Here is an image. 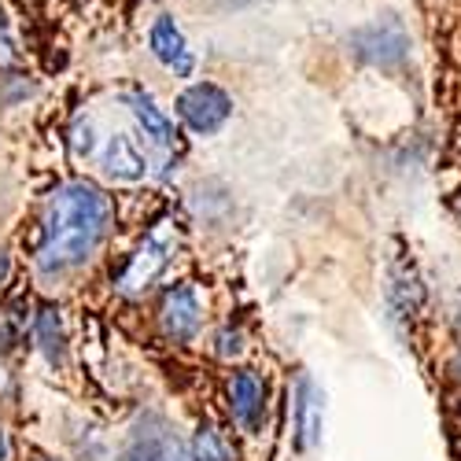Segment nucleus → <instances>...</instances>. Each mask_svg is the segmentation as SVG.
I'll return each mask as SVG.
<instances>
[{"instance_id": "9d476101", "label": "nucleus", "mask_w": 461, "mask_h": 461, "mask_svg": "<svg viewBox=\"0 0 461 461\" xmlns=\"http://www.w3.org/2000/svg\"><path fill=\"white\" fill-rule=\"evenodd\" d=\"M126 104H130V111L137 114V122H140L144 137H151L159 148H167V144L174 140V126H170V119H167V114H163L156 104H151L144 93H130Z\"/></svg>"}, {"instance_id": "0eeeda50", "label": "nucleus", "mask_w": 461, "mask_h": 461, "mask_svg": "<svg viewBox=\"0 0 461 461\" xmlns=\"http://www.w3.org/2000/svg\"><path fill=\"white\" fill-rule=\"evenodd\" d=\"M148 45H151V52H156V59L167 70H174L177 78H188L192 67H196V59H192L185 37H181V30H177V23L170 15L156 19V26H151V33H148Z\"/></svg>"}, {"instance_id": "f257e3e1", "label": "nucleus", "mask_w": 461, "mask_h": 461, "mask_svg": "<svg viewBox=\"0 0 461 461\" xmlns=\"http://www.w3.org/2000/svg\"><path fill=\"white\" fill-rule=\"evenodd\" d=\"M107 200L96 185L70 181L63 185L45 214V244H41V270L63 274L89 262L107 233Z\"/></svg>"}, {"instance_id": "39448f33", "label": "nucleus", "mask_w": 461, "mask_h": 461, "mask_svg": "<svg viewBox=\"0 0 461 461\" xmlns=\"http://www.w3.org/2000/svg\"><path fill=\"white\" fill-rule=\"evenodd\" d=\"M321 420H325V395L314 384L311 373H303L295 384V447L311 450L321 439Z\"/></svg>"}, {"instance_id": "ddd939ff", "label": "nucleus", "mask_w": 461, "mask_h": 461, "mask_svg": "<svg viewBox=\"0 0 461 461\" xmlns=\"http://www.w3.org/2000/svg\"><path fill=\"white\" fill-rule=\"evenodd\" d=\"M119 461H167V454H163V447H159V443L144 439V443H133Z\"/></svg>"}, {"instance_id": "f03ea898", "label": "nucleus", "mask_w": 461, "mask_h": 461, "mask_svg": "<svg viewBox=\"0 0 461 461\" xmlns=\"http://www.w3.org/2000/svg\"><path fill=\"white\" fill-rule=\"evenodd\" d=\"M177 114H181V122L192 133L207 137V133H218L229 122V114H233V100H229L218 86L200 82V86H188L177 96Z\"/></svg>"}, {"instance_id": "dca6fc26", "label": "nucleus", "mask_w": 461, "mask_h": 461, "mask_svg": "<svg viewBox=\"0 0 461 461\" xmlns=\"http://www.w3.org/2000/svg\"><path fill=\"white\" fill-rule=\"evenodd\" d=\"M5 274H8V255L0 251V281H5Z\"/></svg>"}, {"instance_id": "20e7f679", "label": "nucleus", "mask_w": 461, "mask_h": 461, "mask_svg": "<svg viewBox=\"0 0 461 461\" xmlns=\"http://www.w3.org/2000/svg\"><path fill=\"white\" fill-rule=\"evenodd\" d=\"M174 244H177V233L170 229V221H159V229H151V233L144 237V244L137 248V255L130 258V266L122 270L119 285L126 292H133V288H144L148 281H156L159 270H163V266L170 262V255H174Z\"/></svg>"}, {"instance_id": "1a4fd4ad", "label": "nucleus", "mask_w": 461, "mask_h": 461, "mask_svg": "<svg viewBox=\"0 0 461 461\" xmlns=\"http://www.w3.org/2000/svg\"><path fill=\"white\" fill-rule=\"evenodd\" d=\"M104 170L119 181H137V177H144V156L130 137H111V144L104 151Z\"/></svg>"}, {"instance_id": "6e6552de", "label": "nucleus", "mask_w": 461, "mask_h": 461, "mask_svg": "<svg viewBox=\"0 0 461 461\" xmlns=\"http://www.w3.org/2000/svg\"><path fill=\"white\" fill-rule=\"evenodd\" d=\"M163 329L170 339H192L200 329V303H196V292L188 285L181 288H170L167 299H163Z\"/></svg>"}, {"instance_id": "7ed1b4c3", "label": "nucleus", "mask_w": 461, "mask_h": 461, "mask_svg": "<svg viewBox=\"0 0 461 461\" xmlns=\"http://www.w3.org/2000/svg\"><path fill=\"white\" fill-rule=\"evenodd\" d=\"M351 49L362 63L392 70V67L406 63V56H410V33L399 23H373L351 37Z\"/></svg>"}, {"instance_id": "f8f14e48", "label": "nucleus", "mask_w": 461, "mask_h": 461, "mask_svg": "<svg viewBox=\"0 0 461 461\" xmlns=\"http://www.w3.org/2000/svg\"><path fill=\"white\" fill-rule=\"evenodd\" d=\"M37 339H41L49 362H59L63 358V329H59L56 311H41V314H37Z\"/></svg>"}, {"instance_id": "4468645a", "label": "nucleus", "mask_w": 461, "mask_h": 461, "mask_svg": "<svg viewBox=\"0 0 461 461\" xmlns=\"http://www.w3.org/2000/svg\"><path fill=\"white\" fill-rule=\"evenodd\" d=\"M12 63V37L5 30V23H0V67H8Z\"/></svg>"}, {"instance_id": "9b49d317", "label": "nucleus", "mask_w": 461, "mask_h": 461, "mask_svg": "<svg viewBox=\"0 0 461 461\" xmlns=\"http://www.w3.org/2000/svg\"><path fill=\"white\" fill-rule=\"evenodd\" d=\"M192 461H229V447L214 425H200L196 439H192Z\"/></svg>"}, {"instance_id": "2eb2a0df", "label": "nucleus", "mask_w": 461, "mask_h": 461, "mask_svg": "<svg viewBox=\"0 0 461 461\" xmlns=\"http://www.w3.org/2000/svg\"><path fill=\"white\" fill-rule=\"evenodd\" d=\"M0 461H8V436H5V429H0Z\"/></svg>"}, {"instance_id": "423d86ee", "label": "nucleus", "mask_w": 461, "mask_h": 461, "mask_svg": "<svg viewBox=\"0 0 461 461\" xmlns=\"http://www.w3.org/2000/svg\"><path fill=\"white\" fill-rule=\"evenodd\" d=\"M229 406H233V417L244 432H258L262 417H266V384L258 373L240 369L229 380Z\"/></svg>"}]
</instances>
